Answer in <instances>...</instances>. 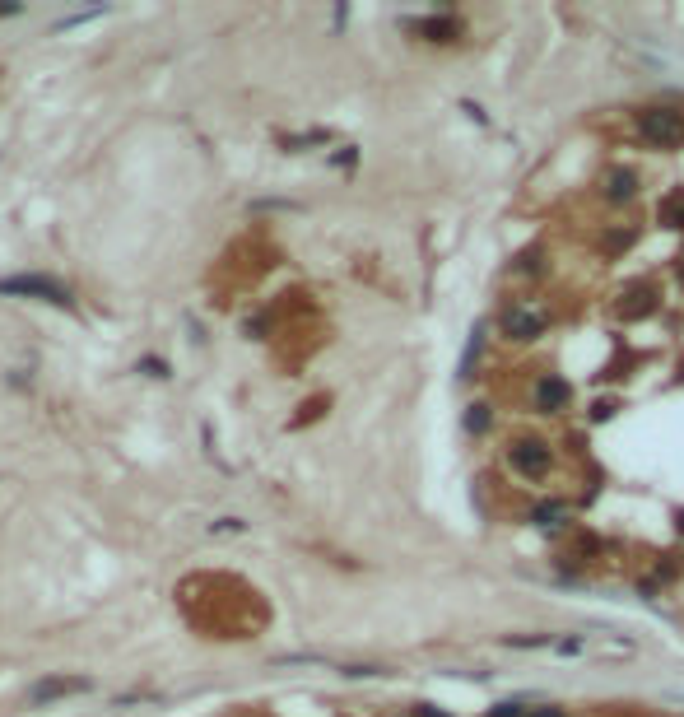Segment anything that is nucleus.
Instances as JSON below:
<instances>
[{
  "label": "nucleus",
  "mask_w": 684,
  "mask_h": 717,
  "mask_svg": "<svg viewBox=\"0 0 684 717\" xmlns=\"http://www.w3.org/2000/svg\"><path fill=\"white\" fill-rule=\"evenodd\" d=\"M503 461H508L512 475H522V480H550L554 475V443L550 438H540V433H512L508 447H503Z\"/></svg>",
  "instance_id": "obj_1"
},
{
  "label": "nucleus",
  "mask_w": 684,
  "mask_h": 717,
  "mask_svg": "<svg viewBox=\"0 0 684 717\" xmlns=\"http://www.w3.org/2000/svg\"><path fill=\"white\" fill-rule=\"evenodd\" d=\"M550 322H554V312L545 303H536V298H517V303H508V308L498 312V331L512 345H536L550 331Z\"/></svg>",
  "instance_id": "obj_2"
},
{
  "label": "nucleus",
  "mask_w": 684,
  "mask_h": 717,
  "mask_svg": "<svg viewBox=\"0 0 684 717\" xmlns=\"http://www.w3.org/2000/svg\"><path fill=\"white\" fill-rule=\"evenodd\" d=\"M633 131L652 149H680L684 145V112L680 108H643V112H633Z\"/></svg>",
  "instance_id": "obj_3"
},
{
  "label": "nucleus",
  "mask_w": 684,
  "mask_h": 717,
  "mask_svg": "<svg viewBox=\"0 0 684 717\" xmlns=\"http://www.w3.org/2000/svg\"><path fill=\"white\" fill-rule=\"evenodd\" d=\"M661 308H666V294H661L657 280H633L610 303V312L619 322H652V317H661Z\"/></svg>",
  "instance_id": "obj_4"
},
{
  "label": "nucleus",
  "mask_w": 684,
  "mask_h": 717,
  "mask_svg": "<svg viewBox=\"0 0 684 717\" xmlns=\"http://www.w3.org/2000/svg\"><path fill=\"white\" fill-rule=\"evenodd\" d=\"M596 196H601L605 205L624 210V205H633L643 196V173H638L633 163H605L601 177H596Z\"/></svg>",
  "instance_id": "obj_5"
},
{
  "label": "nucleus",
  "mask_w": 684,
  "mask_h": 717,
  "mask_svg": "<svg viewBox=\"0 0 684 717\" xmlns=\"http://www.w3.org/2000/svg\"><path fill=\"white\" fill-rule=\"evenodd\" d=\"M577 401L573 382L564 378V373H540L536 382H531V410L536 415H545V420H559V415H568Z\"/></svg>",
  "instance_id": "obj_6"
},
{
  "label": "nucleus",
  "mask_w": 684,
  "mask_h": 717,
  "mask_svg": "<svg viewBox=\"0 0 684 717\" xmlns=\"http://www.w3.org/2000/svg\"><path fill=\"white\" fill-rule=\"evenodd\" d=\"M405 28H410L419 42H429V47H452V42H461V33H466L461 14H452L447 5L424 14V19H405Z\"/></svg>",
  "instance_id": "obj_7"
},
{
  "label": "nucleus",
  "mask_w": 684,
  "mask_h": 717,
  "mask_svg": "<svg viewBox=\"0 0 684 717\" xmlns=\"http://www.w3.org/2000/svg\"><path fill=\"white\" fill-rule=\"evenodd\" d=\"M0 294L42 298V303H52V308H70V303H75L70 289L56 285V280H47V275H10V280H0Z\"/></svg>",
  "instance_id": "obj_8"
},
{
  "label": "nucleus",
  "mask_w": 684,
  "mask_h": 717,
  "mask_svg": "<svg viewBox=\"0 0 684 717\" xmlns=\"http://www.w3.org/2000/svg\"><path fill=\"white\" fill-rule=\"evenodd\" d=\"M526 522H531L536 531H545V536H559V531L573 522V503L559 499V494H554V499H536L531 508H526Z\"/></svg>",
  "instance_id": "obj_9"
},
{
  "label": "nucleus",
  "mask_w": 684,
  "mask_h": 717,
  "mask_svg": "<svg viewBox=\"0 0 684 717\" xmlns=\"http://www.w3.org/2000/svg\"><path fill=\"white\" fill-rule=\"evenodd\" d=\"M484 345H489V322H475L470 326V340H466V354H461V364H456V387H470L475 373L484 364Z\"/></svg>",
  "instance_id": "obj_10"
},
{
  "label": "nucleus",
  "mask_w": 684,
  "mask_h": 717,
  "mask_svg": "<svg viewBox=\"0 0 684 717\" xmlns=\"http://www.w3.org/2000/svg\"><path fill=\"white\" fill-rule=\"evenodd\" d=\"M498 424V410L494 401H470L466 415H461V429H466V438H489Z\"/></svg>",
  "instance_id": "obj_11"
},
{
  "label": "nucleus",
  "mask_w": 684,
  "mask_h": 717,
  "mask_svg": "<svg viewBox=\"0 0 684 717\" xmlns=\"http://www.w3.org/2000/svg\"><path fill=\"white\" fill-rule=\"evenodd\" d=\"M657 224L671 233H684V187H671L657 201Z\"/></svg>",
  "instance_id": "obj_12"
},
{
  "label": "nucleus",
  "mask_w": 684,
  "mask_h": 717,
  "mask_svg": "<svg viewBox=\"0 0 684 717\" xmlns=\"http://www.w3.org/2000/svg\"><path fill=\"white\" fill-rule=\"evenodd\" d=\"M508 271H512V275H531V280H540V275L550 271V257H545V247H540V243H531V247H522V252L512 257Z\"/></svg>",
  "instance_id": "obj_13"
},
{
  "label": "nucleus",
  "mask_w": 684,
  "mask_h": 717,
  "mask_svg": "<svg viewBox=\"0 0 684 717\" xmlns=\"http://www.w3.org/2000/svg\"><path fill=\"white\" fill-rule=\"evenodd\" d=\"M89 690V680H42V685H33V704H52V699H66V694H84Z\"/></svg>",
  "instance_id": "obj_14"
},
{
  "label": "nucleus",
  "mask_w": 684,
  "mask_h": 717,
  "mask_svg": "<svg viewBox=\"0 0 684 717\" xmlns=\"http://www.w3.org/2000/svg\"><path fill=\"white\" fill-rule=\"evenodd\" d=\"M638 238H643V229H605L601 233V252L605 257H624Z\"/></svg>",
  "instance_id": "obj_15"
},
{
  "label": "nucleus",
  "mask_w": 684,
  "mask_h": 717,
  "mask_svg": "<svg viewBox=\"0 0 684 717\" xmlns=\"http://www.w3.org/2000/svg\"><path fill=\"white\" fill-rule=\"evenodd\" d=\"M615 415H619V401H615V396H596V401L587 406V424H610Z\"/></svg>",
  "instance_id": "obj_16"
},
{
  "label": "nucleus",
  "mask_w": 684,
  "mask_h": 717,
  "mask_svg": "<svg viewBox=\"0 0 684 717\" xmlns=\"http://www.w3.org/2000/svg\"><path fill=\"white\" fill-rule=\"evenodd\" d=\"M629 364H633V350H624V345H619V354L601 368V373H596V382H619V378H629V373H624Z\"/></svg>",
  "instance_id": "obj_17"
},
{
  "label": "nucleus",
  "mask_w": 684,
  "mask_h": 717,
  "mask_svg": "<svg viewBox=\"0 0 684 717\" xmlns=\"http://www.w3.org/2000/svg\"><path fill=\"white\" fill-rule=\"evenodd\" d=\"M503 648H554V634H508Z\"/></svg>",
  "instance_id": "obj_18"
},
{
  "label": "nucleus",
  "mask_w": 684,
  "mask_h": 717,
  "mask_svg": "<svg viewBox=\"0 0 684 717\" xmlns=\"http://www.w3.org/2000/svg\"><path fill=\"white\" fill-rule=\"evenodd\" d=\"M484 717H526V704L522 699H503V704H494Z\"/></svg>",
  "instance_id": "obj_19"
},
{
  "label": "nucleus",
  "mask_w": 684,
  "mask_h": 717,
  "mask_svg": "<svg viewBox=\"0 0 684 717\" xmlns=\"http://www.w3.org/2000/svg\"><path fill=\"white\" fill-rule=\"evenodd\" d=\"M526 717H568L564 704H540V708H526Z\"/></svg>",
  "instance_id": "obj_20"
},
{
  "label": "nucleus",
  "mask_w": 684,
  "mask_h": 717,
  "mask_svg": "<svg viewBox=\"0 0 684 717\" xmlns=\"http://www.w3.org/2000/svg\"><path fill=\"white\" fill-rule=\"evenodd\" d=\"M554 652H582V638H577V634L554 638Z\"/></svg>",
  "instance_id": "obj_21"
},
{
  "label": "nucleus",
  "mask_w": 684,
  "mask_h": 717,
  "mask_svg": "<svg viewBox=\"0 0 684 717\" xmlns=\"http://www.w3.org/2000/svg\"><path fill=\"white\" fill-rule=\"evenodd\" d=\"M461 108H466V112H470V122H480V126H484V122H489V117H484V108H480V103H461Z\"/></svg>",
  "instance_id": "obj_22"
},
{
  "label": "nucleus",
  "mask_w": 684,
  "mask_h": 717,
  "mask_svg": "<svg viewBox=\"0 0 684 717\" xmlns=\"http://www.w3.org/2000/svg\"><path fill=\"white\" fill-rule=\"evenodd\" d=\"M415 717H452V713H438V704H419Z\"/></svg>",
  "instance_id": "obj_23"
},
{
  "label": "nucleus",
  "mask_w": 684,
  "mask_h": 717,
  "mask_svg": "<svg viewBox=\"0 0 684 717\" xmlns=\"http://www.w3.org/2000/svg\"><path fill=\"white\" fill-rule=\"evenodd\" d=\"M671 527H675V536H684V508H671Z\"/></svg>",
  "instance_id": "obj_24"
},
{
  "label": "nucleus",
  "mask_w": 684,
  "mask_h": 717,
  "mask_svg": "<svg viewBox=\"0 0 684 717\" xmlns=\"http://www.w3.org/2000/svg\"><path fill=\"white\" fill-rule=\"evenodd\" d=\"M671 275H675V280H680V285H684V257H675V266H671Z\"/></svg>",
  "instance_id": "obj_25"
},
{
  "label": "nucleus",
  "mask_w": 684,
  "mask_h": 717,
  "mask_svg": "<svg viewBox=\"0 0 684 717\" xmlns=\"http://www.w3.org/2000/svg\"><path fill=\"white\" fill-rule=\"evenodd\" d=\"M680 247H684V243H680ZM680 257H684V252H680Z\"/></svg>",
  "instance_id": "obj_26"
}]
</instances>
